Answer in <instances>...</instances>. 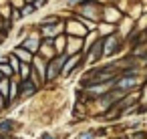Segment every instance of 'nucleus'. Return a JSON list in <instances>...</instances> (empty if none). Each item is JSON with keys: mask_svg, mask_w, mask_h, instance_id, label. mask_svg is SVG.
Listing matches in <instances>:
<instances>
[{"mask_svg": "<svg viewBox=\"0 0 147 139\" xmlns=\"http://www.w3.org/2000/svg\"><path fill=\"white\" fill-rule=\"evenodd\" d=\"M65 49H67V34L63 32V34L55 36V51H57V55H61V53H65Z\"/></svg>", "mask_w": 147, "mask_h": 139, "instance_id": "obj_12", "label": "nucleus"}, {"mask_svg": "<svg viewBox=\"0 0 147 139\" xmlns=\"http://www.w3.org/2000/svg\"><path fill=\"white\" fill-rule=\"evenodd\" d=\"M38 83L34 81V79H20V97H30V95H34L36 91H38Z\"/></svg>", "mask_w": 147, "mask_h": 139, "instance_id": "obj_8", "label": "nucleus"}, {"mask_svg": "<svg viewBox=\"0 0 147 139\" xmlns=\"http://www.w3.org/2000/svg\"><path fill=\"white\" fill-rule=\"evenodd\" d=\"M8 93H10V79L8 77H2V81H0V95L8 97Z\"/></svg>", "mask_w": 147, "mask_h": 139, "instance_id": "obj_15", "label": "nucleus"}, {"mask_svg": "<svg viewBox=\"0 0 147 139\" xmlns=\"http://www.w3.org/2000/svg\"><path fill=\"white\" fill-rule=\"evenodd\" d=\"M12 127H14L12 121H0V131H8V129H12Z\"/></svg>", "mask_w": 147, "mask_h": 139, "instance_id": "obj_18", "label": "nucleus"}, {"mask_svg": "<svg viewBox=\"0 0 147 139\" xmlns=\"http://www.w3.org/2000/svg\"><path fill=\"white\" fill-rule=\"evenodd\" d=\"M2 77H4V75H2V73H0V81H2Z\"/></svg>", "mask_w": 147, "mask_h": 139, "instance_id": "obj_23", "label": "nucleus"}, {"mask_svg": "<svg viewBox=\"0 0 147 139\" xmlns=\"http://www.w3.org/2000/svg\"><path fill=\"white\" fill-rule=\"evenodd\" d=\"M85 57H87V63H91V65H97L101 59H105V55H103V36H99L95 43H91L85 49Z\"/></svg>", "mask_w": 147, "mask_h": 139, "instance_id": "obj_4", "label": "nucleus"}, {"mask_svg": "<svg viewBox=\"0 0 147 139\" xmlns=\"http://www.w3.org/2000/svg\"><path fill=\"white\" fill-rule=\"evenodd\" d=\"M123 16H125V12H123L119 6H113V4H103V20H105V22L119 24Z\"/></svg>", "mask_w": 147, "mask_h": 139, "instance_id": "obj_5", "label": "nucleus"}, {"mask_svg": "<svg viewBox=\"0 0 147 139\" xmlns=\"http://www.w3.org/2000/svg\"><path fill=\"white\" fill-rule=\"evenodd\" d=\"M42 139H53V137H51V135H45V137H42Z\"/></svg>", "mask_w": 147, "mask_h": 139, "instance_id": "obj_22", "label": "nucleus"}, {"mask_svg": "<svg viewBox=\"0 0 147 139\" xmlns=\"http://www.w3.org/2000/svg\"><path fill=\"white\" fill-rule=\"evenodd\" d=\"M12 53L20 59V63H32V59H34V53H30L28 49H24V47H20V45H16V47L12 49Z\"/></svg>", "mask_w": 147, "mask_h": 139, "instance_id": "obj_9", "label": "nucleus"}, {"mask_svg": "<svg viewBox=\"0 0 147 139\" xmlns=\"http://www.w3.org/2000/svg\"><path fill=\"white\" fill-rule=\"evenodd\" d=\"M36 12V6L32 4V2H26L22 8H20V14H22V18H28V16H32Z\"/></svg>", "mask_w": 147, "mask_h": 139, "instance_id": "obj_13", "label": "nucleus"}, {"mask_svg": "<svg viewBox=\"0 0 147 139\" xmlns=\"http://www.w3.org/2000/svg\"><path fill=\"white\" fill-rule=\"evenodd\" d=\"M97 32H99L101 36H109V34L117 32V24H111V22H105V20H101V22L97 24Z\"/></svg>", "mask_w": 147, "mask_h": 139, "instance_id": "obj_11", "label": "nucleus"}, {"mask_svg": "<svg viewBox=\"0 0 147 139\" xmlns=\"http://www.w3.org/2000/svg\"><path fill=\"white\" fill-rule=\"evenodd\" d=\"M40 43H42V34L38 32V28L34 30V32H30V34H26L24 38H22V43H20V47H24V49H28L30 53H38V49H40Z\"/></svg>", "mask_w": 147, "mask_h": 139, "instance_id": "obj_6", "label": "nucleus"}, {"mask_svg": "<svg viewBox=\"0 0 147 139\" xmlns=\"http://www.w3.org/2000/svg\"><path fill=\"white\" fill-rule=\"evenodd\" d=\"M65 34H69V36H81V38H85L87 34H89V28L83 24V20L73 12L69 18H65Z\"/></svg>", "mask_w": 147, "mask_h": 139, "instance_id": "obj_3", "label": "nucleus"}, {"mask_svg": "<svg viewBox=\"0 0 147 139\" xmlns=\"http://www.w3.org/2000/svg\"><path fill=\"white\" fill-rule=\"evenodd\" d=\"M10 20L16 24L18 20H22V14H20V8H12V14H10Z\"/></svg>", "mask_w": 147, "mask_h": 139, "instance_id": "obj_16", "label": "nucleus"}, {"mask_svg": "<svg viewBox=\"0 0 147 139\" xmlns=\"http://www.w3.org/2000/svg\"><path fill=\"white\" fill-rule=\"evenodd\" d=\"M0 73H2L4 77H8V79H12L16 73H14V69L8 65V61H4V63H0Z\"/></svg>", "mask_w": 147, "mask_h": 139, "instance_id": "obj_14", "label": "nucleus"}, {"mask_svg": "<svg viewBox=\"0 0 147 139\" xmlns=\"http://www.w3.org/2000/svg\"><path fill=\"white\" fill-rule=\"evenodd\" d=\"M67 59H69V55L61 53V55H55L53 59L47 61V79H45V83H53L55 79H59L63 75V67H65Z\"/></svg>", "mask_w": 147, "mask_h": 139, "instance_id": "obj_1", "label": "nucleus"}, {"mask_svg": "<svg viewBox=\"0 0 147 139\" xmlns=\"http://www.w3.org/2000/svg\"><path fill=\"white\" fill-rule=\"evenodd\" d=\"M49 2H51V0H34V6H36V10H42V8H47L49 6Z\"/></svg>", "mask_w": 147, "mask_h": 139, "instance_id": "obj_17", "label": "nucleus"}, {"mask_svg": "<svg viewBox=\"0 0 147 139\" xmlns=\"http://www.w3.org/2000/svg\"><path fill=\"white\" fill-rule=\"evenodd\" d=\"M59 22H65V18L59 12H53V14H47L45 18H40V22L36 26H49V24H59Z\"/></svg>", "mask_w": 147, "mask_h": 139, "instance_id": "obj_10", "label": "nucleus"}, {"mask_svg": "<svg viewBox=\"0 0 147 139\" xmlns=\"http://www.w3.org/2000/svg\"><path fill=\"white\" fill-rule=\"evenodd\" d=\"M67 55H79V53H85V38L81 36H69L67 34V49H65Z\"/></svg>", "mask_w": 147, "mask_h": 139, "instance_id": "obj_7", "label": "nucleus"}, {"mask_svg": "<svg viewBox=\"0 0 147 139\" xmlns=\"http://www.w3.org/2000/svg\"><path fill=\"white\" fill-rule=\"evenodd\" d=\"M123 45H125V38L119 32H113L109 36H103V55H105V59H111L117 53H121Z\"/></svg>", "mask_w": 147, "mask_h": 139, "instance_id": "obj_2", "label": "nucleus"}, {"mask_svg": "<svg viewBox=\"0 0 147 139\" xmlns=\"http://www.w3.org/2000/svg\"><path fill=\"white\" fill-rule=\"evenodd\" d=\"M26 2H34V0H26Z\"/></svg>", "mask_w": 147, "mask_h": 139, "instance_id": "obj_24", "label": "nucleus"}, {"mask_svg": "<svg viewBox=\"0 0 147 139\" xmlns=\"http://www.w3.org/2000/svg\"><path fill=\"white\" fill-rule=\"evenodd\" d=\"M131 139H147V133H135Z\"/></svg>", "mask_w": 147, "mask_h": 139, "instance_id": "obj_20", "label": "nucleus"}, {"mask_svg": "<svg viewBox=\"0 0 147 139\" xmlns=\"http://www.w3.org/2000/svg\"><path fill=\"white\" fill-rule=\"evenodd\" d=\"M8 2L12 4V8H22L26 4V0H8Z\"/></svg>", "mask_w": 147, "mask_h": 139, "instance_id": "obj_19", "label": "nucleus"}, {"mask_svg": "<svg viewBox=\"0 0 147 139\" xmlns=\"http://www.w3.org/2000/svg\"><path fill=\"white\" fill-rule=\"evenodd\" d=\"M79 139H93V135H91V133H83Z\"/></svg>", "mask_w": 147, "mask_h": 139, "instance_id": "obj_21", "label": "nucleus"}]
</instances>
